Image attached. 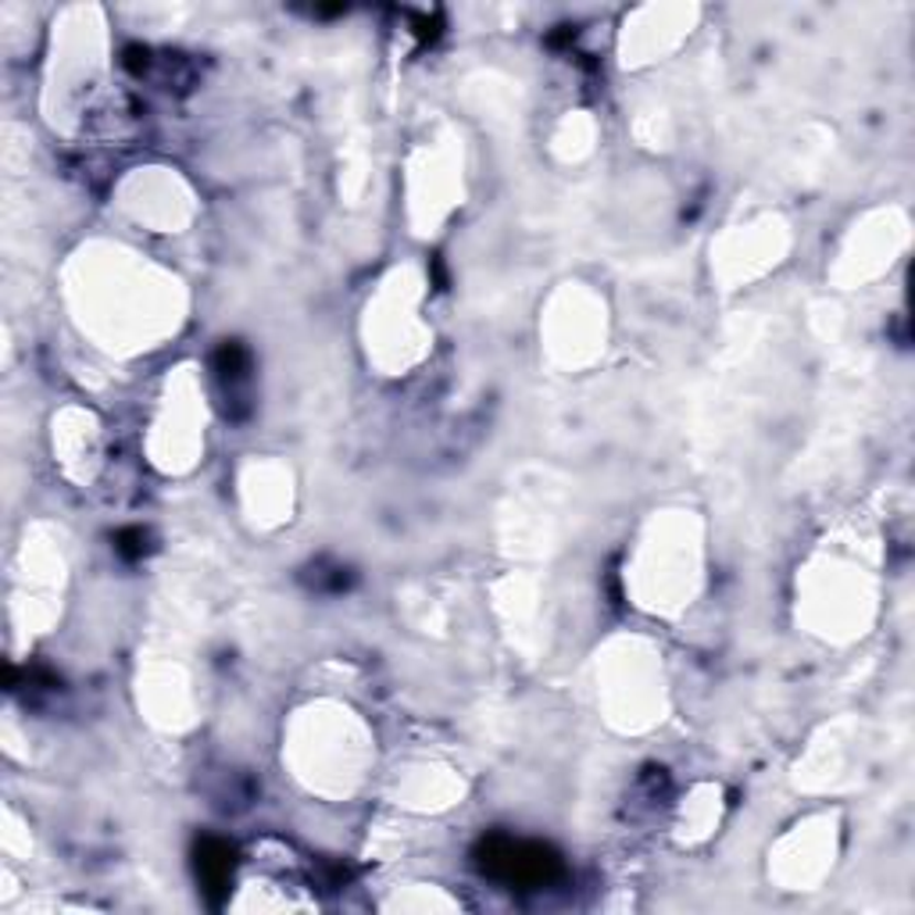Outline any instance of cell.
I'll list each match as a JSON object with an SVG mask.
<instances>
[{
  "instance_id": "6da1fadb",
  "label": "cell",
  "mask_w": 915,
  "mask_h": 915,
  "mask_svg": "<svg viewBox=\"0 0 915 915\" xmlns=\"http://www.w3.org/2000/svg\"><path fill=\"white\" fill-rule=\"evenodd\" d=\"M476 865L490 880H498L512 891H540L562 876L558 851H551L547 844H536V840H515L504 833L479 840Z\"/></svg>"
},
{
  "instance_id": "7a4b0ae2",
  "label": "cell",
  "mask_w": 915,
  "mask_h": 915,
  "mask_svg": "<svg viewBox=\"0 0 915 915\" xmlns=\"http://www.w3.org/2000/svg\"><path fill=\"white\" fill-rule=\"evenodd\" d=\"M198 880H201L204 894L212 897L215 905L226 897L230 880H233V848L226 844V840L208 837L198 844Z\"/></svg>"
},
{
  "instance_id": "3957f363",
  "label": "cell",
  "mask_w": 915,
  "mask_h": 915,
  "mask_svg": "<svg viewBox=\"0 0 915 915\" xmlns=\"http://www.w3.org/2000/svg\"><path fill=\"white\" fill-rule=\"evenodd\" d=\"M215 372H219V380L222 383H240V380H247V372H251V354L240 348L236 340H226L222 348L215 351Z\"/></svg>"
},
{
  "instance_id": "277c9868",
  "label": "cell",
  "mask_w": 915,
  "mask_h": 915,
  "mask_svg": "<svg viewBox=\"0 0 915 915\" xmlns=\"http://www.w3.org/2000/svg\"><path fill=\"white\" fill-rule=\"evenodd\" d=\"M115 551L123 554V558H143L147 554V533L143 530H123L115 536Z\"/></svg>"
}]
</instances>
